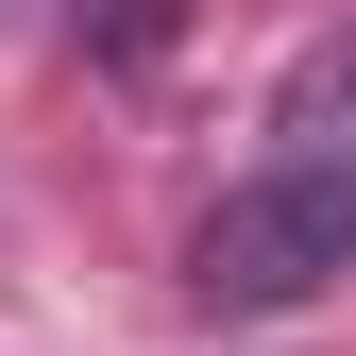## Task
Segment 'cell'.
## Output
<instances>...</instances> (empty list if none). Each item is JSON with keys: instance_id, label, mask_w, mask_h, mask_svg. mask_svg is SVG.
Segmentation results:
<instances>
[{"instance_id": "6da1fadb", "label": "cell", "mask_w": 356, "mask_h": 356, "mask_svg": "<svg viewBox=\"0 0 356 356\" xmlns=\"http://www.w3.org/2000/svg\"><path fill=\"white\" fill-rule=\"evenodd\" d=\"M339 272H356V153H289L187 220V305H220V323H289Z\"/></svg>"}, {"instance_id": "7a4b0ae2", "label": "cell", "mask_w": 356, "mask_h": 356, "mask_svg": "<svg viewBox=\"0 0 356 356\" xmlns=\"http://www.w3.org/2000/svg\"><path fill=\"white\" fill-rule=\"evenodd\" d=\"M356 119V34H323V51L289 68V136H339Z\"/></svg>"}]
</instances>
